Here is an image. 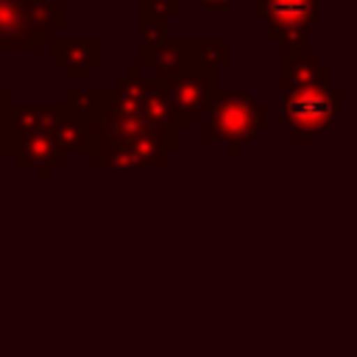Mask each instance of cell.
<instances>
[{
	"label": "cell",
	"instance_id": "6da1fadb",
	"mask_svg": "<svg viewBox=\"0 0 357 357\" xmlns=\"http://www.w3.org/2000/svg\"><path fill=\"white\" fill-rule=\"evenodd\" d=\"M346 95L335 89L332 81H312L293 89H282L279 114L282 128L290 131L296 142H315L321 131H326L343 112Z\"/></svg>",
	"mask_w": 357,
	"mask_h": 357
},
{
	"label": "cell",
	"instance_id": "7a4b0ae2",
	"mask_svg": "<svg viewBox=\"0 0 357 357\" xmlns=\"http://www.w3.org/2000/svg\"><path fill=\"white\" fill-rule=\"evenodd\" d=\"M268 103L254 98L245 89H229L212 98L204 117V139L223 142L231 153H240L248 142H254L268 120Z\"/></svg>",
	"mask_w": 357,
	"mask_h": 357
},
{
	"label": "cell",
	"instance_id": "3957f363",
	"mask_svg": "<svg viewBox=\"0 0 357 357\" xmlns=\"http://www.w3.org/2000/svg\"><path fill=\"white\" fill-rule=\"evenodd\" d=\"M64 0H0V53H39L61 28Z\"/></svg>",
	"mask_w": 357,
	"mask_h": 357
},
{
	"label": "cell",
	"instance_id": "277c9868",
	"mask_svg": "<svg viewBox=\"0 0 357 357\" xmlns=\"http://www.w3.org/2000/svg\"><path fill=\"white\" fill-rule=\"evenodd\" d=\"M254 14L268 17V36L282 50L307 47V31L321 25L318 0H254Z\"/></svg>",
	"mask_w": 357,
	"mask_h": 357
},
{
	"label": "cell",
	"instance_id": "5b68a950",
	"mask_svg": "<svg viewBox=\"0 0 357 357\" xmlns=\"http://www.w3.org/2000/svg\"><path fill=\"white\" fill-rule=\"evenodd\" d=\"M181 151V131L148 126L134 139L109 148L98 167H162L173 153Z\"/></svg>",
	"mask_w": 357,
	"mask_h": 357
},
{
	"label": "cell",
	"instance_id": "8992f818",
	"mask_svg": "<svg viewBox=\"0 0 357 357\" xmlns=\"http://www.w3.org/2000/svg\"><path fill=\"white\" fill-rule=\"evenodd\" d=\"M218 70H204V67H190L184 73L167 75L165 78V95L176 112L178 128L187 131L198 114L206 112L212 98L218 95Z\"/></svg>",
	"mask_w": 357,
	"mask_h": 357
},
{
	"label": "cell",
	"instance_id": "52a82bcc",
	"mask_svg": "<svg viewBox=\"0 0 357 357\" xmlns=\"http://www.w3.org/2000/svg\"><path fill=\"white\" fill-rule=\"evenodd\" d=\"M50 61L64 70L67 78H89L103 64L100 39H50Z\"/></svg>",
	"mask_w": 357,
	"mask_h": 357
},
{
	"label": "cell",
	"instance_id": "ba28073f",
	"mask_svg": "<svg viewBox=\"0 0 357 357\" xmlns=\"http://www.w3.org/2000/svg\"><path fill=\"white\" fill-rule=\"evenodd\" d=\"M17 167H64L67 156L61 153L56 137L50 128H33L17 134V151H14Z\"/></svg>",
	"mask_w": 357,
	"mask_h": 357
},
{
	"label": "cell",
	"instance_id": "9c48e42d",
	"mask_svg": "<svg viewBox=\"0 0 357 357\" xmlns=\"http://www.w3.org/2000/svg\"><path fill=\"white\" fill-rule=\"evenodd\" d=\"M312 81H332V67L321 61V56L310 47L282 50L279 59V84L282 89H293Z\"/></svg>",
	"mask_w": 357,
	"mask_h": 357
},
{
	"label": "cell",
	"instance_id": "30bf717a",
	"mask_svg": "<svg viewBox=\"0 0 357 357\" xmlns=\"http://www.w3.org/2000/svg\"><path fill=\"white\" fill-rule=\"evenodd\" d=\"M142 67H151V73H153V75H162V78L195 67V64H192L190 39H165V42L151 53V59H148Z\"/></svg>",
	"mask_w": 357,
	"mask_h": 357
},
{
	"label": "cell",
	"instance_id": "8fae6325",
	"mask_svg": "<svg viewBox=\"0 0 357 357\" xmlns=\"http://www.w3.org/2000/svg\"><path fill=\"white\" fill-rule=\"evenodd\" d=\"M165 39H167V17L162 11L139 6V64H145Z\"/></svg>",
	"mask_w": 357,
	"mask_h": 357
},
{
	"label": "cell",
	"instance_id": "7c38bea8",
	"mask_svg": "<svg viewBox=\"0 0 357 357\" xmlns=\"http://www.w3.org/2000/svg\"><path fill=\"white\" fill-rule=\"evenodd\" d=\"M59 114V106H42V103H25V106H14L8 114V126L14 128V134L22 131H33V128H53Z\"/></svg>",
	"mask_w": 357,
	"mask_h": 357
},
{
	"label": "cell",
	"instance_id": "4fadbf2b",
	"mask_svg": "<svg viewBox=\"0 0 357 357\" xmlns=\"http://www.w3.org/2000/svg\"><path fill=\"white\" fill-rule=\"evenodd\" d=\"M192 64L204 70H220L231 61V42L229 39H190Z\"/></svg>",
	"mask_w": 357,
	"mask_h": 357
},
{
	"label": "cell",
	"instance_id": "5bb4252c",
	"mask_svg": "<svg viewBox=\"0 0 357 357\" xmlns=\"http://www.w3.org/2000/svg\"><path fill=\"white\" fill-rule=\"evenodd\" d=\"M61 103H64L73 114H81V117H103V114H106V103H109V89H100V92L70 89Z\"/></svg>",
	"mask_w": 357,
	"mask_h": 357
},
{
	"label": "cell",
	"instance_id": "9a60e30c",
	"mask_svg": "<svg viewBox=\"0 0 357 357\" xmlns=\"http://www.w3.org/2000/svg\"><path fill=\"white\" fill-rule=\"evenodd\" d=\"M184 3H190V0H139V6H142V8L162 11L165 17H176V14H181Z\"/></svg>",
	"mask_w": 357,
	"mask_h": 357
},
{
	"label": "cell",
	"instance_id": "2e32d148",
	"mask_svg": "<svg viewBox=\"0 0 357 357\" xmlns=\"http://www.w3.org/2000/svg\"><path fill=\"white\" fill-rule=\"evenodd\" d=\"M195 3H201L209 14H218V17H226L231 8H234V3L237 0H195Z\"/></svg>",
	"mask_w": 357,
	"mask_h": 357
},
{
	"label": "cell",
	"instance_id": "e0dca14e",
	"mask_svg": "<svg viewBox=\"0 0 357 357\" xmlns=\"http://www.w3.org/2000/svg\"><path fill=\"white\" fill-rule=\"evenodd\" d=\"M14 106H17V95H14V89H0V126L8 120V114H11Z\"/></svg>",
	"mask_w": 357,
	"mask_h": 357
},
{
	"label": "cell",
	"instance_id": "ac0fdd59",
	"mask_svg": "<svg viewBox=\"0 0 357 357\" xmlns=\"http://www.w3.org/2000/svg\"><path fill=\"white\" fill-rule=\"evenodd\" d=\"M3 126H0V165H3V156H6V131H3Z\"/></svg>",
	"mask_w": 357,
	"mask_h": 357
},
{
	"label": "cell",
	"instance_id": "d6986e66",
	"mask_svg": "<svg viewBox=\"0 0 357 357\" xmlns=\"http://www.w3.org/2000/svg\"><path fill=\"white\" fill-rule=\"evenodd\" d=\"M39 176H42V178H50V176H53V167H39Z\"/></svg>",
	"mask_w": 357,
	"mask_h": 357
},
{
	"label": "cell",
	"instance_id": "ffe728a7",
	"mask_svg": "<svg viewBox=\"0 0 357 357\" xmlns=\"http://www.w3.org/2000/svg\"><path fill=\"white\" fill-rule=\"evenodd\" d=\"M64 3H78V0H64ZM92 3H103V0H92Z\"/></svg>",
	"mask_w": 357,
	"mask_h": 357
}]
</instances>
